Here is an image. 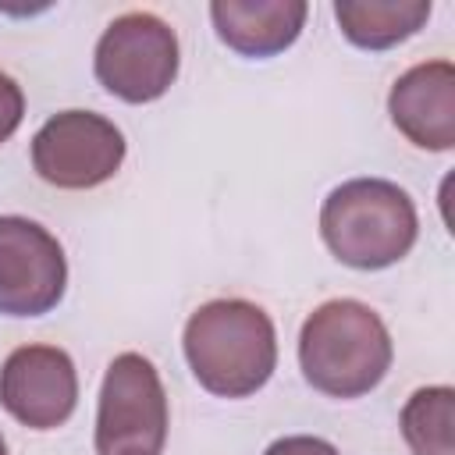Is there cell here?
Here are the masks:
<instances>
[{"instance_id":"1","label":"cell","mask_w":455,"mask_h":455,"mask_svg":"<svg viewBox=\"0 0 455 455\" xmlns=\"http://www.w3.org/2000/svg\"><path fill=\"white\" fill-rule=\"evenodd\" d=\"M181 345L192 377L217 398L256 395L277 366L274 323L249 299L203 302L188 316Z\"/></svg>"},{"instance_id":"2","label":"cell","mask_w":455,"mask_h":455,"mask_svg":"<svg viewBox=\"0 0 455 455\" xmlns=\"http://www.w3.org/2000/svg\"><path fill=\"white\" fill-rule=\"evenodd\" d=\"M391 334L377 309L359 299L316 306L299 331L302 377L331 398L370 395L391 370Z\"/></svg>"},{"instance_id":"3","label":"cell","mask_w":455,"mask_h":455,"mask_svg":"<svg viewBox=\"0 0 455 455\" xmlns=\"http://www.w3.org/2000/svg\"><path fill=\"white\" fill-rule=\"evenodd\" d=\"M320 235L327 249L355 270H384L409 256L419 217L405 188L384 178H352L320 206Z\"/></svg>"},{"instance_id":"4","label":"cell","mask_w":455,"mask_h":455,"mask_svg":"<svg viewBox=\"0 0 455 455\" xmlns=\"http://www.w3.org/2000/svg\"><path fill=\"white\" fill-rule=\"evenodd\" d=\"M167 441V395L156 366L139 352L110 359L100 409H96V455H164Z\"/></svg>"},{"instance_id":"5","label":"cell","mask_w":455,"mask_h":455,"mask_svg":"<svg viewBox=\"0 0 455 455\" xmlns=\"http://www.w3.org/2000/svg\"><path fill=\"white\" fill-rule=\"evenodd\" d=\"M100 85L124 103H153L178 78V36L153 11L114 18L92 57Z\"/></svg>"},{"instance_id":"6","label":"cell","mask_w":455,"mask_h":455,"mask_svg":"<svg viewBox=\"0 0 455 455\" xmlns=\"http://www.w3.org/2000/svg\"><path fill=\"white\" fill-rule=\"evenodd\" d=\"M124 164V135L92 110H60L32 139V167L57 188H96Z\"/></svg>"},{"instance_id":"7","label":"cell","mask_w":455,"mask_h":455,"mask_svg":"<svg viewBox=\"0 0 455 455\" xmlns=\"http://www.w3.org/2000/svg\"><path fill=\"white\" fill-rule=\"evenodd\" d=\"M68 288L60 242L28 217H0V313L43 316Z\"/></svg>"},{"instance_id":"8","label":"cell","mask_w":455,"mask_h":455,"mask_svg":"<svg viewBox=\"0 0 455 455\" xmlns=\"http://www.w3.org/2000/svg\"><path fill=\"white\" fill-rule=\"evenodd\" d=\"M0 405L32 430H53L78 405V373L57 345H21L4 359Z\"/></svg>"},{"instance_id":"9","label":"cell","mask_w":455,"mask_h":455,"mask_svg":"<svg viewBox=\"0 0 455 455\" xmlns=\"http://www.w3.org/2000/svg\"><path fill=\"white\" fill-rule=\"evenodd\" d=\"M395 128L419 149L444 153L455 146V68L451 60H423L398 75L387 96Z\"/></svg>"},{"instance_id":"10","label":"cell","mask_w":455,"mask_h":455,"mask_svg":"<svg viewBox=\"0 0 455 455\" xmlns=\"http://www.w3.org/2000/svg\"><path fill=\"white\" fill-rule=\"evenodd\" d=\"M309 7L302 0H213L210 18L220 43L242 57H274L288 50Z\"/></svg>"},{"instance_id":"11","label":"cell","mask_w":455,"mask_h":455,"mask_svg":"<svg viewBox=\"0 0 455 455\" xmlns=\"http://www.w3.org/2000/svg\"><path fill=\"white\" fill-rule=\"evenodd\" d=\"M334 18L359 50H391L430 18V0H338Z\"/></svg>"},{"instance_id":"12","label":"cell","mask_w":455,"mask_h":455,"mask_svg":"<svg viewBox=\"0 0 455 455\" xmlns=\"http://www.w3.org/2000/svg\"><path fill=\"white\" fill-rule=\"evenodd\" d=\"M398 423L412 455H455V391L448 384L412 391Z\"/></svg>"},{"instance_id":"13","label":"cell","mask_w":455,"mask_h":455,"mask_svg":"<svg viewBox=\"0 0 455 455\" xmlns=\"http://www.w3.org/2000/svg\"><path fill=\"white\" fill-rule=\"evenodd\" d=\"M25 117V96H21V85L0 71V142H7L18 124Z\"/></svg>"},{"instance_id":"14","label":"cell","mask_w":455,"mask_h":455,"mask_svg":"<svg viewBox=\"0 0 455 455\" xmlns=\"http://www.w3.org/2000/svg\"><path fill=\"white\" fill-rule=\"evenodd\" d=\"M263 455H338V448L323 437H309V434H291V437H281L274 441Z\"/></svg>"},{"instance_id":"15","label":"cell","mask_w":455,"mask_h":455,"mask_svg":"<svg viewBox=\"0 0 455 455\" xmlns=\"http://www.w3.org/2000/svg\"><path fill=\"white\" fill-rule=\"evenodd\" d=\"M0 455H7V444H4V434H0Z\"/></svg>"}]
</instances>
